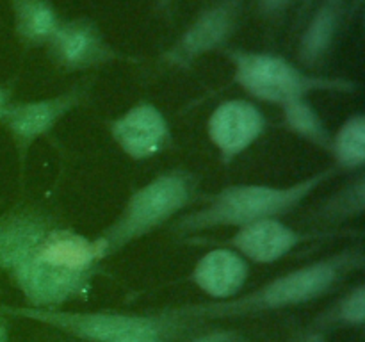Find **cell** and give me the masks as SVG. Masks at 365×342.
I'll return each mask as SVG.
<instances>
[{
	"instance_id": "cell-12",
	"label": "cell",
	"mask_w": 365,
	"mask_h": 342,
	"mask_svg": "<svg viewBox=\"0 0 365 342\" xmlns=\"http://www.w3.org/2000/svg\"><path fill=\"white\" fill-rule=\"evenodd\" d=\"M335 230L303 232L285 224L282 219H262L237 228L228 239V248L235 249L245 260L252 264H274L285 259L302 244L319 239L337 237Z\"/></svg>"
},
{
	"instance_id": "cell-5",
	"label": "cell",
	"mask_w": 365,
	"mask_h": 342,
	"mask_svg": "<svg viewBox=\"0 0 365 342\" xmlns=\"http://www.w3.org/2000/svg\"><path fill=\"white\" fill-rule=\"evenodd\" d=\"M232 66V82L241 88L250 100L284 107L307 100L314 93H344L360 89L356 81L334 75L316 73L298 66L280 53L227 46L221 50Z\"/></svg>"
},
{
	"instance_id": "cell-15",
	"label": "cell",
	"mask_w": 365,
	"mask_h": 342,
	"mask_svg": "<svg viewBox=\"0 0 365 342\" xmlns=\"http://www.w3.org/2000/svg\"><path fill=\"white\" fill-rule=\"evenodd\" d=\"M50 224L38 214H18L0 223V269L13 273L31 256Z\"/></svg>"
},
{
	"instance_id": "cell-24",
	"label": "cell",
	"mask_w": 365,
	"mask_h": 342,
	"mask_svg": "<svg viewBox=\"0 0 365 342\" xmlns=\"http://www.w3.org/2000/svg\"><path fill=\"white\" fill-rule=\"evenodd\" d=\"M9 103H11V89L0 84V120H2L4 113H6Z\"/></svg>"
},
{
	"instance_id": "cell-7",
	"label": "cell",
	"mask_w": 365,
	"mask_h": 342,
	"mask_svg": "<svg viewBox=\"0 0 365 342\" xmlns=\"http://www.w3.org/2000/svg\"><path fill=\"white\" fill-rule=\"evenodd\" d=\"M242 0H216L200 11L173 45L160 53V63L177 70H189L207 53L227 48L239 27Z\"/></svg>"
},
{
	"instance_id": "cell-10",
	"label": "cell",
	"mask_w": 365,
	"mask_h": 342,
	"mask_svg": "<svg viewBox=\"0 0 365 342\" xmlns=\"http://www.w3.org/2000/svg\"><path fill=\"white\" fill-rule=\"evenodd\" d=\"M267 120L253 100L228 98L214 107L207 120V135L220 162L230 166L264 135Z\"/></svg>"
},
{
	"instance_id": "cell-4",
	"label": "cell",
	"mask_w": 365,
	"mask_h": 342,
	"mask_svg": "<svg viewBox=\"0 0 365 342\" xmlns=\"http://www.w3.org/2000/svg\"><path fill=\"white\" fill-rule=\"evenodd\" d=\"M200 177L189 170H170L157 175L128 196L116 219L93 241L100 260L153 234L195 203Z\"/></svg>"
},
{
	"instance_id": "cell-21",
	"label": "cell",
	"mask_w": 365,
	"mask_h": 342,
	"mask_svg": "<svg viewBox=\"0 0 365 342\" xmlns=\"http://www.w3.org/2000/svg\"><path fill=\"white\" fill-rule=\"evenodd\" d=\"M296 0H257V9L264 18H277L284 14Z\"/></svg>"
},
{
	"instance_id": "cell-19",
	"label": "cell",
	"mask_w": 365,
	"mask_h": 342,
	"mask_svg": "<svg viewBox=\"0 0 365 342\" xmlns=\"http://www.w3.org/2000/svg\"><path fill=\"white\" fill-rule=\"evenodd\" d=\"M365 323V287L355 285L348 292L335 299L321 316L314 321L316 333L337 330V328H362Z\"/></svg>"
},
{
	"instance_id": "cell-27",
	"label": "cell",
	"mask_w": 365,
	"mask_h": 342,
	"mask_svg": "<svg viewBox=\"0 0 365 342\" xmlns=\"http://www.w3.org/2000/svg\"><path fill=\"white\" fill-rule=\"evenodd\" d=\"M171 2H173V0H159V4H160V7H163L164 11H170V6H171Z\"/></svg>"
},
{
	"instance_id": "cell-23",
	"label": "cell",
	"mask_w": 365,
	"mask_h": 342,
	"mask_svg": "<svg viewBox=\"0 0 365 342\" xmlns=\"http://www.w3.org/2000/svg\"><path fill=\"white\" fill-rule=\"evenodd\" d=\"M113 342H170L166 335H157V333H132L125 335V337L116 338Z\"/></svg>"
},
{
	"instance_id": "cell-16",
	"label": "cell",
	"mask_w": 365,
	"mask_h": 342,
	"mask_svg": "<svg viewBox=\"0 0 365 342\" xmlns=\"http://www.w3.org/2000/svg\"><path fill=\"white\" fill-rule=\"evenodd\" d=\"M14 18V31L21 45L38 48L48 43L61 16L50 0H9Z\"/></svg>"
},
{
	"instance_id": "cell-14",
	"label": "cell",
	"mask_w": 365,
	"mask_h": 342,
	"mask_svg": "<svg viewBox=\"0 0 365 342\" xmlns=\"http://www.w3.org/2000/svg\"><path fill=\"white\" fill-rule=\"evenodd\" d=\"M348 9V0H319L299 34L296 57L302 68L314 70L334 50Z\"/></svg>"
},
{
	"instance_id": "cell-2",
	"label": "cell",
	"mask_w": 365,
	"mask_h": 342,
	"mask_svg": "<svg viewBox=\"0 0 365 342\" xmlns=\"http://www.w3.org/2000/svg\"><path fill=\"white\" fill-rule=\"evenodd\" d=\"M100 262L93 239L68 228H50L13 278L27 306L64 309L88 294Z\"/></svg>"
},
{
	"instance_id": "cell-3",
	"label": "cell",
	"mask_w": 365,
	"mask_h": 342,
	"mask_svg": "<svg viewBox=\"0 0 365 342\" xmlns=\"http://www.w3.org/2000/svg\"><path fill=\"white\" fill-rule=\"evenodd\" d=\"M337 173L334 166L319 170L294 184H234L207 198L205 205L175 221L178 235H196L217 228H242L262 219H282L294 212Z\"/></svg>"
},
{
	"instance_id": "cell-26",
	"label": "cell",
	"mask_w": 365,
	"mask_h": 342,
	"mask_svg": "<svg viewBox=\"0 0 365 342\" xmlns=\"http://www.w3.org/2000/svg\"><path fill=\"white\" fill-rule=\"evenodd\" d=\"M0 342H7V331L2 323H0Z\"/></svg>"
},
{
	"instance_id": "cell-25",
	"label": "cell",
	"mask_w": 365,
	"mask_h": 342,
	"mask_svg": "<svg viewBox=\"0 0 365 342\" xmlns=\"http://www.w3.org/2000/svg\"><path fill=\"white\" fill-rule=\"evenodd\" d=\"M312 4H314V0H303V2H302V9H299V13H302V14H299V16H305V14H307V11H309V7H312Z\"/></svg>"
},
{
	"instance_id": "cell-22",
	"label": "cell",
	"mask_w": 365,
	"mask_h": 342,
	"mask_svg": "<svg viewBox=\"0 0 365 342\" xmlns=\"http://www.w3.org/2000/svg\"><path fill=\"white\" fill-rule=\"evenodd\" d=\"M191 342H248V341L242 338L239 333H235V331L216 330V331H209V333L200 335V337L192 338Z\"/></svg>"
},
{
	"instance_id": "cell-20",
	"label": "cell",
	"mask_w": 365,
	"mask_h": 342,
	"mask_svg": "<svg viewBox=\"0 0 365 342\" xmlns=\"http://www.w3.org/2000/svg\"><path fill=\"white\" fill-rule=\"evenodd\" d=\"M364 209L365 177L362 175V171H360V173H356V178H353L349 184H346V187H342L341 191L335 192V196H331V198L321 207L316 219H319L321 223L339 224L342 223V221L362 216Z\"/></svg>"
},
{
	"instance_id": "cell-1",
	"label": "cell",
	"mask_w": 365,
	"mask_h": 342,
	"mask_svg": "<svg viewBox=\"0 0 365 342\" xmlns=\"http://www.w3.org/2000/svg\"><path fill=\"white\" fill-rule=\"evenodd\" d=\"M365 266L362 246H348L264 281L253 291L225 301H203L168 310L177 319H245L307 305L330 294L351 273Z\"/></svg>"
},
{
	"instance_id": "cell-18",
	"label": "cell",
	"mask_w": 365,
	"mask_h": 342,
	"mask_svg": "<svg viewBox=\"0 0 365 342\" xmlns=\"http://www.w3.org/2000/svg\"><path fill=\"white\" fill-rule=\"evenodd\" d=\"M282 109V123L291 134L296 138L303 139L309 145L328 152L330 146L331 132L324 123L323 116L317 113L316 107L312 105L309 98L298 100V102L287 103L280 107Z\"/></svg>"
},
{
	"instance_id": "cell-8",
	"label": "cell",
	"mask_w": 365,
	"mask_h": 342,
	"mask_svg": "<svg viewBox=\"0 0 365 342\" xmlns=\"http://www.w3.org/2000/svg\"><path fill=\"white\" fill-rule=\"evenodd\" d=\"M114 145L130 160H152L173 146V130L166 114L152 102L134 103L107 123Z\"/></svg>"
},
{
	"instance_id": "cell-17",
	"label": "cell",
	"mask_w": 365,
	"mask_h": 342,
	"mask_svg": "<svg viewBox=\"0 0 365 342\" xmlns=\"http://www.w3.org/2000/svg\"><path fill=\"white\" fill-rule=\"evenodd\" d=\"M334 167L337 171L360 173L365 166V116L351 114L342 121L335 134H331L328 146Z\"/></svg>"
},
{
	"instance_id": "cell-6",
	"label": "cell",
	"mask_w": 365,
	"mask_h": 342,
	"mask_svg": "<svg viewBox=\"0 0 365 342\" xmlns=\"http://www.w3.org/2000/svg\"><path fill=\"white\" fill-rule=\"evenodd\" d=\"M7 314L45 324L81 342H113L132 333H170L180 319L166 312L164 316L116 312V310H68L7 306Z\"/></svg>"
},
{
	"instance_id": "cell-13",
	"label": "cell",
	"mask_w": 365,
	"mask_h": 342,
	"mask_svg": "<svg viewBox=\"0 0 365 342\" xmlns=\"http://www.w3.org/2000/svg\"><path fill=\"white\" fill-rule=\"evenodd\" d=\"M250 276V262L232 248H214L203 253L189 280L210 301H225L241 294Z\"/></svg>"
},
{
	"instance_id": "cell-11",
	"label": "cell",
	"mask_w": 365,
	"mask_h": 342,
	"mask_svg": "<svg viewBox=\"0 0 365 342\" xmlns=\"http://www.w3.org/2000/svg\"><path fill=\"white\" fill-rule=\"evenodd\" d=\"M45 48L53 66L68 73L95 70L121 57L89 18L61 20Z\"/></svg>"
},
{
	"instance_id": "cell-9",
	"label": "cell",
	"mask_w": 365,
	"mask_h": 342,
	"mask_svg": "<svg viewBox=\"0 0 365 342\" xmlns=\"http://www.w3.org/2000/svg\"><path fill=\"white\" fill-rule=\"evenodd\" d=\"M88 84H77L68 91L46 98L11 102L0 121L9 130L20 155L25 157L38 139L50 134L61 120L77 109L88 96Z\"/></svg>"
},
{
	"instance_id": "cell-28",
	"label": "cell",
	"mask_w": 365,
	"mask_h": 342,
	"mask_svg": "<svg viewBox=\"0 0 365 342\" xmlns=\"http://www.w3.org/2000/svg\"><path fill=\"white\" fill-rule=\"evenodd\" d=\"M359 2H362V0H359Z\"/></svg>"
}]
</instances>
